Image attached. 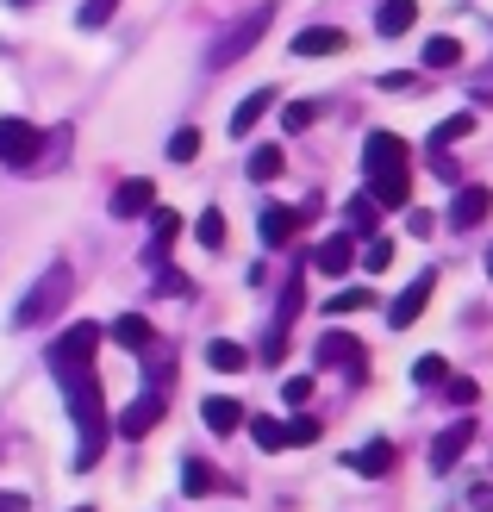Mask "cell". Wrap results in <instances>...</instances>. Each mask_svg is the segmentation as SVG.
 Segmentation results:
<instances>
[{
	"instance_id": "obj_1",
	"label": "cell",
	"mask_w": 493,
	"mask_h": 512,
	"mask_svg": "<svg viewBox=\"0 0 493 512\" xmlns=\"http://www.w3.org/2000/svg\"><path fill=\"white\" fill-rule=\"evenodd\" d=\"M94 350H100L94 325H69L50 350V375H57L75 413V469H94L100 450H107V394H100V375H94Z\"/></svg>"
},
{
	"instance_id": "obj_2",
	"label": "cell",
	"mask_w": 493,
	"mask_h": 512,
	"mask_svg": "<svg viewBox=\"0 0 493 512\" xmlns=\"http://www.w3.org/2000/svg\"><path fill=\"white\" fill-rule=\"evenodd\" d=\"M69 294H75V269H69V263H50V269H44V281L19 300L13 325H19V331H32V325H44V319H57L63 306H69Z\"/></svg>"
},
{
	"instance_id": "obj_3",
	"label": "cell",
	"mask_w": 493,
	"mask_h": 512,
	"mask_svg": "<svg viewBox=\"0 0 493 512\" xmlns=\"http://www.w3.org/2000/svg\"><path fill=\"white\" fill-rule=\"evenodd\" d=\"M269 13H275V7H256V13H244V19H231L225 32H219L213 44H206V69H231V63H238L244 50L269 32Z\"/></svg>"
},
{
	"instance_id": "obj_4",
	"label": "cell",
	"mask_w": 493,
	"mask_h": 512,
	"mask_svg": "<svg viewBox=\"0 0 493 512\" xmlns=\"http://www.w3.org/2000/svg\"><path fill=\"white\" fill-rule=\"evenodd\" d=\"M44 157V132L32 119H0V163H13V169H32Z\"/></svg>"
},
{
	"instance_id": "obj_5",
	"label": "cell",
	"mask_w": 493,
	"mask_h": 512,
	"mask_svg": "<svg viewBox=\"0 0 493 512\" xmlns=\"http://www.w3.org/2000/svg\"><path fill=\"white\" fill-rule=\"evenodd\" d=\"M431 288H437V269H425V275H412L406 288L394 294V306H387V325H394V331H406V325H419V313H425V300H431Z\"/></svg>"
},
{
	"instance_id": "obj_6",
	"label": "cell",
	"mask_w": 493,
	"mask_h": 512,
	"mask_svg": "<svg viewBox=\"0 0 493 512\" xmlns=\"http://www.w3.org/2000/svg\"><path fill=\"white\" fill-rule=\"evenodd\" d=\"M319 363L325 369H344V375H362L369 350H362V338H350V331H325V338H319Z\"/></svg>"
},
{
	"instance_id": "obj_7",
	"label": "cell",
	"mask_w": 493,
	"mask_h": 512,
	"mask_svg": "<svg viewBox=\"0 0 493 512\" xmlns=\"http://www.w3.org/2000/svg\"><path fill=\"white\" fill-rule=\"evenodd\" d=\"M150 207H157V182L150 175H132V182L113 188V219H144Z\"/></svg>"
},
{
	"instance_id": "obj_8",
	"label": "cell",
	"mask_w": 493,
	"mask_h": 512,
	"mask_svg": "<svg viewBox=\"0 0 493 512\" xmlns=\"http://www.w3.org/2000/svg\"><path fill=\"white\" fill-rule=\"evenodd\" d=\"M369 194L381 200V207H406L412 200V169H369Z\"/></svg>"
},
{
	"instance_id": "obj_9",
	"label": "cell",
	"mask_w": 493,
	"mask_h": 512,
	"mask_svg": "<svg viewBox=\"0 0 493 512\" xmlns=\"http://www.w3.org/2000/svg\"><path fill=\"white\" fill-rule=\"evenodd\" d=\"M469 444H475V419H456V425L444 431V438L431 444V463H437V475H444V469H456V463H462V450H469Z\"/></svg>"
},
{
	"instance_id": "obj_10",
	"label": "cell",
	"mask_w": 493,
	"mask_h": 512,
	"mask_svg": "<svg viewBox=\"0 0 493 512\" xmlns=\"http://www.w3.org/2000/svg\"><path fill=\"white\" fill-rule=\"evenodd\" d=\"M493 213V188H456V200H450V225H462V232H469V225H481Z\"/></svg>"
},
{
	"instance_id": "obj_11",
	"label": "cell",
	"mask_w": 493,
	"mask_h": 512,
	"mask_svg": "<svg viewBox=\"0 0 493 512\" xmlns=\"http://www.w3.org/2000/svg\"><path fill=\"white\" fill-rule=\"evenodd\" d=\"M313 269H325V275H344V269H356V238H350V232H331V238L313 250Z\"/></svg>"
},
{
	"instance_id": "obj_12",
	"label": "cell",
	"mask_w": 493,
	"mask_h": 512,
	"mask_svg": "<svg viewBox=\"0 0 493 512\" xmlns=\"http://www.w3.org/2000/svg\"><path fill=\"white\" fill-rule=\"evenodd\" d=\"M362 157H369V169H400V163L412 157V144H406V138H394V132H369Z\"/></svg>"
},
{
	"instance_id": "obj_13",
	"label": "cell",
	"mask_w": 493,
	"mask_h": 512,
	"mask_svg": "<svg viewBox=\"0 0 493 512\" xmlns=\"http://www.w3.org/2000/svg\"><path fill=\"white\" fill-rule=\"evenodd\" d=\"M412 19H419V0H381L375 32H381V38H406V32H412Z\"/></svg>"
},
{
	"instance_id": "obj_14",
	"label": "cell",
	"mask_w": 493,
	"mask_h": 512,
	"mask_svg": "<svg viewBox=\"0 0 493 512\" xmlns=\"http://www.w3.org/2000/svg\"><path fill=\"white\" fill-rule=\"evenodd\" d=\"M157 419H163V400L144 394V400H132V406L119 413V431H125V438H144V431H157Z\"/></svg>"
},
{
	"instance_id": "obj_15",
	"label": "cell",
	"mask_w": 493,
	"mask_h": 512,
	"mask_svg": "<svg viewBox=\"0 0 493 512\" xmlns=\"http://www.w3.org/2000/svg\"><path fill=\"white\" fill-rule=\"evenodd\" d=\"M344 44H350V38L337 32V25H313V32H300V38H294V57H337Z\"/></svg>"
},
{
	"instance_id": "obj_16",
	"label": "cell",
	"mask_w": 493,
	"mask_h": 512,
	"mask_svg": "<svg viewBox=\"0 0 493 512\" xmlns=\"http://www.w3.org/2000/svg\"><path fill=\"white\" fill-rule=\"evenodd\" d=\"M306 225V213H294V207H263V244H294V232Z\"/></svg>"
},
{
	"instance_id": "obj_17",
	"label": "cell",
	"mask_w": 493,
	"mask_h": 512,
	"mask_svg": "<svg viewBox=\"0 0 493 512\" xmlns=\"http://www.w3.org/2000/svg\"><path fill=\"white\" fill-rule=\"evenodd\" d=\"M200 413H206V431H213V438H231V431L244 425V406H238V400H225V394H213V400L200 406Z\"/></svg>"
},
{
	"instance_id": "obj_18",
	"label": "cell",
	"mask_w": 493,
	"mask_h": 512,
	"mask_svg": "<svg viewBox=\"0 0 493 512\" xmlns=\"http://www.w3.org/2000/svg\"><path fill=\"white\" fill-rule=\"evenodd\" d=\"M269 107H275V88H256L250 100H238V113H231V138H244L250 125H256V119L269 113Z\"/></svg>"
},
{
	"instance_id": "obj_19",
	"label": "cell",
	"mask_w": 493,
	"mask_h": 512,
	"mask_svg": "<svg viewBox=\"0 0 493 512\" xmlns=\"http://www.w3.org/2000/svg\"><path fill=\"white\" fill-rule=\"evenodd\" d=\"M206 363H213L219 375H244L250 350H244V344H231V338H213V344H206Z\"/></svg>"
},
{
	"instance_id": "obj_20",
	"label": "cell",
	"mask_w": 493,
	"mask_h": 512,
	"mask_svg": "<svg viewBox=\"0 0 493 512\" xmlns=\"http://www.w3.org/2000/svg\"><path fill=\"white\" fill-rule=\"evenodd\" d=\"M113 338H119L125 350H150V344H157V331H150V319H144V313H125V319L113 325Z\"/></svg>"
},
{
	"instance_id": "obj_21",
	"label": "cell",
	"mask_w": 493,
	"mask_h": 512,
	"mask_svg": "<svg viewBox=\"0 0 493 512\" xmlns=\"http://www.w3.org/2000/svg\"><path fill=\"white\" fill-rule=\"evenodd\" d=\"M394 463H400V450L387 444V438H375V444H362V456H356V469H362V475H387V469H394Z\"/></svg>"
},
{
	"instance_id": "obj_22",
	"label": "cell",
	"mask_w": 493,
	"mask_h": 512,
	"mask_svg": "<svg viewBox=\"0 0 493 512\" xmlns=\"http://www.w3.org/2000/svg\"><path fill=\"white\" fill-rule=\"evenodd\" d=\"M469 132H475V113H456V119H444V125L431 132V157H437V150H450V144H462Z\"/></svg>"
},
{
	"instance_id": "obj_23",
	"label": "cell",
	"mask_w": 493,
	"mask_h": 512,
	"mask_svg": "<svg viewBox=\"0 0 493 512\" xmlns=\"http://www.w3.org/2000/svg\"><path fill=\"white\" fill-rule=\"evenodd\" d=\"M344 213H350V225H356V232H375V225H381V200H375V194H356Z\"/></svg>"
},
{
	"instance_id": "obj_24",
	"label": "cell",
	"mask_w": 493,
	"mask_h": 512,
	"mask_svg": "<svg viewBox=\"0 0 493 512\" xmlns=\"http://www.w3.org/2000/svg\"><path fill=\"white\" fill-rule=\"evenodd\" d=\"M400 263V250H394V238H375L369 250H362V269H369V275H387V269H394Z\"/></svg>"
},
{
	"instance_id": "obj_25",
	"label": "cell",
	"mask_w": 493,
	"mask_h": 512,
	"mask_svg": "<svg viewBox=\"0 0 493 512\" xmlns=\"http://www.w3.org/2000/svg\"><path fill=\"white\" fill-rule=\"evenodd\" d=\"M462 63V44L456 38H431L425 44V69H456Z\"/></svg>"
},
{
	"instance_id": "obj_26",
	"label": "cell",
	"mask_w": 493,
	"mask_h": 512,
	"mask_svg": "<svg viewBox=\"0 0 493 512\" xmlns=\"http://www.w3.org/2000/svg\"><path fill=\"white\" fill-rule=\"evenodd\" d=\"M250 438H256V450H281L288 444V425L281 419H250Z\"/></svg>"
},
{
	"instance_id": "obj_27",
	"label": "cell",
	"mask_w": 493,
	"mask_h": 512,
	"mask_svg": "<svg viewBox=\"0 0 493 512\" xmlns=\"http://www.w3.org/2000/svg\"><path fill=\"white\" fill-rule=\"evenodd\" d=\"M412 381H419V388H431V381H450V363H444V356H419V363H412Z\"/></svg>"
},
{
	"instance_id": "obj_28",
	"label": "cell",
	"mask_w": 493,
	"mask_h": 512,
	"mask_svg": "<svg viewBox=\"0 0 493 512\" xmlns=\"http://www.w3.org/2000/svg\"><path fill=\"white\" fill-rule=\"evenodd\" d=\"M250 175H256V182H275V175H281V150H275V144H263V150L250 157Z\"/></svg>"
},
{
	"instance_id": "obj_29",
	"label": "cell",
	"mask_w": 493,
	"mask_h": 512,
	"mask_svg": "<svg viewBox=\"0 0 493 512\" xmlns=\"http://www.w3.org/2000/svg\"><path fill=\"white\" fill-rule=\"evenodd\" d=\"M194 238H200L206 250H219V244H225V219H219V213H200V219H194Z\"/></svg>"
},
{
	"instance_id": "obj_30",
	"label": "cell",
	"mask_w": 493,
	"mask_h": 512,
	"mask_svg": "<svg viewBox=\"0 0 493 512\" xmlns=\"http://www.w3.org/2000/svg\"><path fill=\"white\" fill-rule=\"evenodd\" d=\"M169 157H175V163H194V157H200V132H194V125L169 138Z\"/></svg>"
},
{
	"instance_id": "obj_31",
	"label": "cell",
	"mask_w": 493,
	"mask_h": 512,
	"mask_svg": "<svg viewBox=\"0 0 493 512\" xmlns=\"http://www.w3.org/2000/svg\"><path fill=\"white\" fill-rule=\"evenodd\" d=\"M181 488H188V494H213V469H206V463H188V469H181Z\"/></svg>"
},
{
	"instance_id": "obj_32",
	"label": "cell",
	"mask_w": 493,
	"mask_h": 512,
	"mask_svg": "<svg viewBox=\"0 0 493 512\" xmlns=\"http://www.w3.org/2000/svg\"><path fill=\"white\" fill-rule=\"evenodd\" d=\"M281 400H288V406L313 400V375H288V381H281Z\"/></svg>"
},
{
	"instance_id": "obj_33",
	"label": "cell",
	"mask_w": 493,
	"mask_h": 512,
	"mask_svg": "<svg viewBox=\"0 0 493 512\" xmlns=\"http://www.w3.org/2000/svg\"><path fill=\"white\" fill-rule=\"evenodd\" d=\"M175 232H181V219L175 213H157V263H163V250L175 244Z\"/></svg>"
},
{
	"instance_id": "obj_34",
	"label": "cell",
	"mask_w": 493,
	"mask_h": 512,
	"mask_svg": "<svg viewBox=\"0 0 493 512\" xmlns=\"http://www.w3.org/2000/svg\"><path fill=\"white\" fill-rule=\"evenodd\" d=\"M113 19V0H88L82 7V32H94V25H107Z\"/></svg>"
},
{
	"instance_id": "obj_35",
	"label": "cell",
	"mask_w": 493,
	"mask_h": 512,
	"mask_svg": "<svg viewBox=\"0 0 493 512\" xmlns=\"http://www.w3.org/2000/svg\"><path fill=\"white\" fill-rule=\"evenodd\" d=\"M356 306H369V294H362V288H350V294H337V300L325 306V313H337V319H344V313H356Z\"/></svg>"
},
{
	"instance_id": "obj_36",
	"label": "cell",
	"mask_w": 493,
	"mask_h": 512,
	"mask_svg": "<svg viewBox=\"0 0 493 512\" xmlns=\"http://www.w3.org/2000/svg\"><path fill=\"white\" fill-rule=\"evenodd\" d=\"M450 400H456V406H475V400H481V388H475L469 375H456V381H450Z\"/></svg>"
},
{
	"instance_id": "obj_37",
	"label": "cell",
	"mask_w": 493,
	"mask_h": 512,
	"mask_svg": "<svg viewBox=\"0 0 493 512\" xmlns=\"http://www.w3.org/2000/svg\"><path fill=\"white\" fill-rule=\"evenodd\" d=\"M319 438V419H294L288 425V444H313Z\"/></svg>"
},
{
	"instance_id": "obj_38",
	"label": "cell",
	"mask_w": 493,
	"mask_h": 512,
	"mask_svg": "<svg viewBox=\"0 0 493 512\" xmlns=\"http://www.w3.org/2000/svg\"><path fill=\"white\" fill-rule=\"evenodd\" d=\"M281 125H288V132H306V125H313V107H288V113H281Z\"/></svg>"
},
{
	"instance_id": "obj_39",
	"label": "cell",
	"mask_w": 493,
	"mask_h": 512,
	"mask_svg": "<svg viewBox=\"0 0 493 512\" xmlns=\"http://www.w3.org/2000/svg\"><path fill=\"white\" fill-rule=\"evenodd\" d=\"M406 232H412V238H431V232H437V219H431V213H412V219H406Z\"/></svg>"
},
{
	"instance_id": "obj_40",
	"label": "cell",
	"mask_w": 493,
	"mask_h": 512,
	"mask_svg": "<svg viewBox=\"0 0 493 512\" xmlns=\"http://www.w3.org/2000/svg\"><path fill=\"white\" fill-rule=\"evenodd\" d=\"M0 512H32V500H25V494H0Z\"/></svg>"
},
{
	"instance_id": "obj_41",
	"label": "cell",
	"mask_w": 493,
	"mask_h": 512,
	"mask_svg": "<svg viewBox=\"0 0 493 512\" xmlns=\"http://www.w3.org/2000/svg\"><path fill=\"white\" fill-rule=\"evenodd\" d=\"M13 7H32V0H13Z\"/></svg>"
},
{
	"instance_id": "obj_42",
	"label": "cell",
	"mask_w": 493,
	"mask_h": 512,
	"mask_svg": "<svg viewBox=\"0 0 493 512\" xmlns=\"http://www.w3.org/2000/svg\"><path fill=\"white\" fill-rule=\"evenodd\" d=\"M75 512H94V506H75Z\"/></svg>"
}]
</instances>
